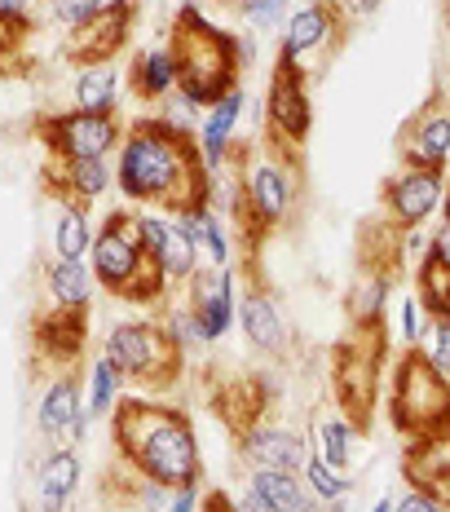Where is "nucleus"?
Here are the masks:
<instances>
[{
	"label": "nucleus",
	"instance_id": "nucleus-11",
	"mask_svg": "<svg viewBox=\"0 0 450 512\" xmlns=\"http://www.w3.org/2000/svg\"><path fill=\"white\" fill-rule=\"evenodd\" d=\"M446 168H420V164H402L398 173L384 181L380 190V204H384V217L389 226L406 234V230H420L433 212H442V199H446Z\"/></svg>",
	"mask_w": 450,
	"mask_h": 512
},
{
	"label": "nucleus",
	"instance_id": "nucleus-40",
	"mask_svg": "<svg viewBox=\"0 0 450 512\" xmlns=\"http://www.w3.org/2000/svg\"><path fill=\"white\" fill-rule=\"evenodd\" d=\"M27 36H31V23H23V18H0V71H9L18 62V53L27 49Z\"/></svg>",
	"mask_w": 450,
	"mask_h": 512
},
{
	"label": "nucleus",
	"instance_id": "nucleus-45",
	"mask_svg": "<svg viewBox=\"0 0 450 512\" xmlns=\"http://www.w3.org/2000/svg\"><path fill=\"white\" fill-rule=\"evenodd\" d=\"M380 5L384 0H336L340 18H371V14H380Z\"/></svg>",
	"mask_w": 450,
	"mask_h": 512
},
{
	"label": "nucleus",
	"instance_id": "nucleus-1",
	"mask_svg": "<svg viewBox=\"0 0 450 512\" xmlns=\"http://www.w3.org/2000/svg\"><path fill=\"white\" fill-rule=\"evenodd\" d=\"M208 181L212 173L203 168L190 128H177L159 115H142L124 128L115 151V186L128 204L181 212L190 204H208Z\"/></svg>",
	"mask_w": 450,
	"mask_h": 512
},
{
	"label": "nucleus",
	"instance_id": "nucleus-21",
	"mask_svg": "<svg viewBox=\"0 0 450 512\" xmlns=\"http://www.w3.org/2000/svg\"><path fill=\"white\" fill-rule=\"evenodd\" d=\"M239 327L261 354H283L287 349V318L274 296L261 292V287L239 296Z\"/></svg>",
	"mask_w": 450,
	"mask_h": 512
},
{
	"label": "nucleus",
	"instance_id": "nucleus-26",
	"mask_svg": "<svg viewBox=\"0 0 450 512\" xmlns=\"http://www.w3.org/2000/svg\"><path fill=\"white\" fill-rule=\"evenodd\" d=\"M248 486L256 495L270 499L274 512H323L314 495H309L300 473H278V468H248Z\"/></svg>",
	"mask_w": 450,
	"mask_h": 512
},
{
	"label": "nucleus",
	"instance_id": "nucleus-6",
	"mask_svg": "<svg viewBox=\"0 0 450 512\" xmlns=\"http://www.w3.org/2000/svg\"><path fill=\"white\" fill-rule=\"evenodd\" d=\"M239 195H243V226L248 230H278L292 221L300 177L292 168V155L274 146H256L239 155Z\"/></svg>",
	"mask_w": 450,
	"mask_h": 512
},
{
	"label": "nucleus",
	"instance_id": "nucleus-8",
	"mask_svg": "<svg viewBox=\"0 0 450 512\" xmlns=\"http://www.w3.org/2000/svg\"><path fill=\"white\" fill-rule=\"evenodd\" d=\"M380 327H353V336L336 345V367H331L336 402L358 429L371 424L375 393H380V358H384V332Z\"/></svg>",
	"mask_w": 450,
	"mask_h": 512
},
{
	"label": "nucleus",
	"instance_id": "nucleus-44",
	"mask_svg": "<svg viewBox=\"0 0 450 512\" xmlns=\"http://www.w3.org/2000/svg\"><path fill=\"white\" fill-rule=\"evenodd\" d=\"M230 504H234V512H274V508H270V499L256 495L252 486H243L239 495H230Z\"/></svg>",
	"mask_w": 450,
	"mask_h": 512
},
{
	"label": "nucleus",
	"instance_id": "nucleus-16",
	"mask_svg": "<svg viewBox=\"0 0 450 512\" xmlns=\"http://www.w3.org/2000/svg\"><path fill=\"white\" fill-rule=\"evenodd\" d=\"M402 146V164H420V168H446L450 164V102L433 98L411 115V124L398 137Z\"/></svg>",
	"mask_w": 450,
	"mask_h": 512
},
{
	"label": "nucleus",
	"instance_id": "nucleus-31",
	"mask_svg": "<svg viewBox=\"0 0 450 512\" xmlns=\"http://www.w3.org/2000/svg\"><path fill=\"white\" fill-rule=\"evenodd\" d=\"M36 340L49 349L53 358H75L84 345V314H67V309H53V318L36 323Z\"/></svg>",
	"mask_w": 450,
	"mask_h": 512
},
{
	"label": "nucleus",
	"instance_id": "nucleus-27",
	"mask_svg": "<svg viewBox=\"0 0 450 512\" xmlns=\"http://www.w3.org/2000/svg\"><path fill=\"white\" fill-rule=\"evenodd\" d=\"M71 102L80 111H102L111 115L120 102V67L115 62H84L71 76Z\"/></svg>",
	"mask_w": 450,
	"mask_h": 512
},
{
	"label": "nucleus",
	"instance_id": "nucleus-36",
	"mask_svg": "<svg viewBox=\"0 0 450 512\" xmlns=\"http://www.w3.org/2000/svg\"><path fill=\"white\" fill-rule=\"evenodd\" d=\"M106 5V0H40V9L36 14L45 18V23H53V27H62L71 36V31H80L84 23H89L93 14Z\"/></svg>",
	"mask_w": 450,
	"mask_h": 512
},
{
	"label": "nucleus",
	"instance_id": "nucleus-18",
	"mask_svg": "<svg viewBox=\"0 0 450 512\" xmlns=\"http://www.w3.org/2000/svg\"><path fill=\"white\" fill-rule=\"evenodd\" d=\"M243 111H248V93H243V84H239V89H230L221 102H212L208 111L199 115L195 142H199V155H203V168H208V173H221V168L230 164L234 128H239Z\"/></svg>",
	"mask_w": 450,
	"mask_h": 512
},
{
	"label": "nucleus",
	"instance_id": "nucleus-10",
	"mask_svg": "<svg viewBox=\"0 0 450 512\" xmlns=\"http://www.w3.org/2000/svg\"><path fill=\"white\" fill-rule=\"evenodd\" d=\"M309 128H314V98H309L305 71L296 62L278 58L270 93H265V146L296 155V146H305Z\"/></svg>",
	"mask_w": 450,
	"mask_h": 512
},
{
	"label": "nucleus",
	"instance_id": "nucleus-48",
	"mask_svg": "<svg viewBox=\"0 0 450 512\" xmlns=\"http://www.w3.org/2000/svg\"><path fill=\"white\" fill-rule=\"evenodd\" d=\"M89 420H93V415H89V411H84V415H80V420H75V424H71V433H67V446H80V442H84V437H89Z\"/></svg>",
	"mask_w": 450,
	"mask_h": 512
},
{
	"label": "nucleus",
	"instance_id": "nucleus-43",
	"mask_svg": "<svg viewBox=\"0 0 450 512\" xmlns=\"http://www.w3.org/2000/svg\"><path fill=\"white\" fill-rule=\"evenodd\" d=\"M203 508V495H199V486H181L168 495V508L164 512H199Z\"/></svg>",
	"mask_w": 450,
	"mask_h": 512
},
{
	"label": "nucleus",
	"instance_id": "nucleus-46",
	"mask_svg": "<svg viewBox=\"0 0 450 512\" xmlns=\"http://www.w3.org/2000/svg\"><path fill=\"white\" fill-rule=\"evenodd\" d=\"M36 9H40V0H0V18H23V23H31Z\"/></svg>",
	"mask_w": 450,
	"mask_h": 512
},
{
	"label": "nucleus",
	"instance_id": "nucleus-38",
	"mask_svg": "<svg viewBox=\"0 0 450 512\" xmlns=\"http://www.w3.org/2000/svg\"><path fill=\"white\" fill-rule=\"evenodd\" d=\"M239 18L252 31H274L287 18V0H239Z\"/></svg>",
	"mask_w": 450,
	"mask_h": 512
},
{
	"label": "nucleus",
	"instance_id": "nucleus-47",
	"mask_svg": "<svg viewBox=\"0 0 450 512\" xmlns=\"http://www.w3.org/2000/svg\"><path fill=\"white\" fill-rule=\"evenodd\" d=\"M199 512H234V504H230V495H225V490H212V495H203Z\"/></svg>",
	"mask_w": 450,
	"mask_h": 512
},
{
	"label": "nucleus",
	"instance_id": "nucleus-5",
	"mask_svg": "<svg viewBox=\"0 0 450 512\" xmlns=\"http://www.w3.org/2000/svg\"><path fill=\"white\" fill-rule=\"evenodd\" d=\"M389 415L393 429L406 433L411 442L450 433V380L437 376L420 349H402L398 367H393Z\"/></svg>",
	"mask_w": 450,
	"mask_h": 512
},
{
	"label": "nucleus",
	"instance_id": "nucleus-19",
	"mask_svg": "<svg viewBox=\"0 0 450 512\" xmlns=\"http://www.w3.org/2000/svg\"><path fill=\"white\" fill-rule=\"evenodd\" d=\"M80 451L75 446H53L36 464V512H71V495L80 486Z\"/></svg>",
	"mask_w": 450,
	"mask_h": 512
},
{
	"label": "nucleus",
	"instance_id": "nucleus-29",
	"mask_svg": "<svg viewBox=\"0 0 450 512\" xmlns=\"http://www.w3.org/2000/svg\"><path fill=\"white\" fill-rule=\"evenodd\" d=\"M93 234H98V226H93L89 208H84V204H71V199H62L58 226H53V252H58L62 261H89Z\"/></svg>",
	"mask_w": 450,
	"mask_h": 512
},
{
	"label": "nucleus",
	"instance_id": "nucleus-22",
	"mask_svg": "<svg viewBox=\"0 0 450 512\" xmlns=\"http://www.w3.org/2000/svg\"><path fill=\"white\" fill-rule=\"evenodd\" d=\"M53 195L71 199V204H98L106 190L115 186V164L111 159H71V164H58L49 173Z\"/></svg>",
	"mask_w": 450,
	"mask_h": 512
},
{
	"label": "nucleus",
	"instance_id": "nucleus-49",
	"mask_svg": "<svg viewBox=\"0 0 450 512\" xmlns=\"http://www.w3.org/2000/svg\"><path fill=\"white\" fill-rule=\"evenodd\" d=\"M371 512H393V495H384V499H375V508Z\"/></svg>",
	"mask_w": 450,
	"mask_h": 512
},
{
	"label": "nucleus",
	"instance_id": "nucleus-37",
	"mask_svg": "<svg viewBox=\"0 0 450 512\" xmlns=\"http://www.w3.org/2000/svg\"><path fill=\"white\" fill-rule=\"evenodd\" d=\"M420 354L433 362L437 376L450 380V318H428V332L420 340Z\"/></svg>",
	"mask_w": 450,
	"mask_h": 512
},
{
	"label": "nucleus",
	"instance_id": "nucleus-33",
	"mask_svg": "<svg viewBox=\"0 0 450 512\" xmlns=\"http://www.w3.org/2000/svg\"><path fill=\"white\" fill-rule=\"evenodd\" d=\"M415 296H420L428 318H450V265L437 256H424L415 270Z\"/></svg>",
	"mask_w": 450,
	"mask_h": 512
},
{
	"label": "nucleus",
	"instance_id": "nucleus-24",
	"mask_svg": "<svg viewBox=\"0 0 450 512\" xmlns=\"http://www.w3.org/2000/svg\"><path fill=\"white\" fill-rule=\"evenodd\" d=\"M128 84L142 102H164L168 93L177 89V53L173 45H150V49H137L133 53V67H128Z\"/></svg>",
	"mask_w": 450,
	"mask_h": 512
},
{
	"label": "nucleus",
	"instance_id": "nucleus-20",
	"mask_svg": "<svg viewBox=\"0 0 450 512\" xmlns=\"http://www.w3.org/2000/svg\"><path fill=\"white\" fill-rule=\"evenodd\" d=\"M406 482L424 495H433L442 508H450V433L442 437H420L406 451Z\"/></svg>",
	"mask_w": 450,
	"mask_h": 512
},
{
	"label": "nucleus",
	"instance_id": "nucleus-9",
	"mask_svg": "<svg viewBox=\"0 0 450 512\" xmlns=\"http://www.w3.org/2000/svg\"><path fill=\"white\" fill-rule=\"evenodd\" d=\"M36 137L58 164H71V159H111L120 151L124 124L115 111L102 115V111L71 106V111H58V115H40Z\"/></svg>",
	"mask_w": 450,
	"mask_h": 512
},
{
	"label": "nucleus",
	"instance_id": "nucleus-4",
	"mask_svg": "<svg viewBox=\"0 0 450 512\" xmlns=\"http://www.w3.org/2000/svg\"><path fill=\"white\" fill-rule=\"evenodd\" d=\"M89 265L98 274V287H106L111 296H124V301H137V305H155L168 287L164 270L146 252L137 212H128V208H115L98 226L93 248H89Z\"/></svg>",
	"mask_w": 450,
	"mask_h": 512
},
{
	"label": "nucleus",
	"instance_id": "nucleus-12",
	"mask_svg": "<svg viewBox=\"0 0 450 512\" xmlns=\"http://www.w3.org/2000/svg\"><path fill=\"white\" fill-rule=\"evenodd\" d=\"M133 23H137V0H106L80 31H71L62 53H67V62H75V67H84V62H111L128 45Z\"/></svg>",
	"mask_w": 450,
	"mask_h": 512
},
{
	"label": "nucleus",
	"instance_id": "nucleus-17",
	"mask_svg": "<svg viewBox=\"0 0 450 512\" xmlns=\"http://www.w3.org/2000/svg\"><path fill=\"white\" fill-rule=\"evenodd\" d=\"M239 455L248 468H278V473H300L305 468V437L283 429V424H248L239 433Z\"/></svg>",
	"mask_w": 450,
	"mask_h": 512
},
{
	"label": "nucleus",
	"instance_id": "nucleus-7",
	"mask_svg": "<svg viewBox=\"0 0 450 512\" xmlns=\"http://www.w3.org/2000/svg\"><path fill=\"white\" fill-rule=\"evenodd\" d=\"M102 358H111L115 367H120L124 380L168 389V384L177 380L186 349L173 340L168 323H146V318H133V323H115L111 332H106Z\"/></svg>",
	"mask_w": 450,
	"mask_h": 512
},
{
	"label": "nucleus",
	"instance_id": "nucleus-35",
	"mask_svg": "<svg viewBox=\"0 0 450 512\" xmlns=\"http://www.w3.org/2000/svg\"><path fill=\"white\" fill-rule=\"evenodd\" d=\"M195 212H199V252L208 256L212 265H230L234 243H230V230H225L221 212H212L208 204H195Z\"/></svg>",
	"mask_w": 450,
	"mask_h": 512
},
{
	"label": "nucleus",
	"instance_id": "nucleus-13",
	"mask_svg": "<svg viewBox=\"0 0 450 512\" xmlns=\"http://www.w3.org/2000/svg\"><path fill=\"white\" fill-rule=\"evenodd\" d=\"M186 305L195 309V318L203 323V336H208V345H217L225 340L234 323H239V292H234V270L230 265H208V270L190 274L186 283Z\"/></svg>",
	"mask_w": 450,
	"mask_h": 512
},
{
	"label": "nucleus",
	"instance_id": "nucleus-50",
	"mask_svg": "<svg viewBox=\"0 0 450 512\" xmlns=\"http://www.w3.org/2000/svg\"><path fill=\"white\" fill-rule=\"evenodd\" d=\"M323 512H353V508L345 504V499H336V504H323Z\"/></svg>",
	"mask_w": 450,
	"mask_h": 512
},
{
	"label": "nucleus",
	"instance_id": "nucleus-32",
	"mask_svg": "<svg viewBox=\"0 0 450 512\" xmlns=\"http://www.w3.org/2000/svg\"><path fill=\"white\" fill-rule=\"evenodd\" d=\"M124 376H120V367H115L111 358H93V367H89V393H84V411L89 415H111L115 407H120V398H124Z\"/></svg>",
	"mask_w": 450,
	"mask_h": 512
},
{
	"label": "nucleus",
	"instance_id": "nucleus-25",
	"mask_svg": "<svg viewBox=\"0 0 450 512\" xmlns=\"http://www.w3.org/2000/svg\"><path fill=\"white\" fill-rule=\"evenodd\" d=\"M45 287L53 309H67V314H89L93 296H98V274L89 261H53L45 270Z\"/></svg>",
	"mask_w": 450,
	"mask_h": 512
},
{
	"label": "nucleus",
	"instance_id": "nucleus-2",
	"mask_svg": "<svg viewBox=\"0 0 450 512\" xmlns=\"http://www.w3.org/2000/svg\"><path fill=\"white\" fill-rule=\"evenodd\" d=\"M115 415V451L142 482L164 490L199 486L203 455L190 415L159 398H120Z\"/></svg>",
	"mask_w": 450,
	"mask_h": 512
},
{
	"label": "nucleus",
	"instance_id": "nucleus-14",
	"mask_svg": "<svg viewBox=\"0 0 450 512\" xmlns=\"http://www.w3.org/2000/svg\"><path fill=\"white\" fill-rule=\"evenodd\" d=\"M340 23H345V18H340L336 0H305V5L287 9L278 58L296 62V67L305 71V62H309V58H318V53H327L331 45H336Z\"/></svg>",
	"mask_w": 450,
	"mask_h": 512
},
{
	"label": "nucleus",
	"instance_id": "nucleus-39",
	"mask_svg": "<svg viewBox=\"0 0 450 512\" xmlns=\"http://www.w3.org/2000/svg\"><path fill=\"white\" fill-rule=\"evenodd\" d=\"M428 332V314H424V305H420V296H402V314H398V336H402V345L406 349H420V340Z\"/></svg>",
	"mask_w": 450,
	"mask_h": 512
},
{
	"label": "nucleus",
	"instance_id": "nucleus-28",
	"mask_svg": "<svg viewBox=\"0 0 450 512\" xmlns=\"http://www.w3.org/2000/svg\"><path fill=\"white\" fill-rule=\"evenodd\" d=\"M389 292H393V279L384 270L367 265L358 283L349 287V323L353 327H380L384 323V309H389Z\"/></svg>",
	"mask_w": 450,
	"mask_h": 512
},
{
	"label": "nucleus",
	"instance_id": "nucleus-41",
	"mask_svg": "<svg viewBox=\"0 0 450 512\" xmlns=\"http://www.w3.org/2000/svg\"><path fill=\"white\" fill-rule=\"evenodd\" d=\"M393 512H450V508H442L433 495H424V490L411 486L402 499H393Z\"/></svg>",
	"mask_w": 450,
	"mask_h": 512
},
{
	"label": "nucleus",
	"instance_id": "nucleus-42",
	"mask_svg": "<svg viewBox=\"0 0 450 512\" xmlns=\"http://www.w3.org/2000/svg\"><path fill=\"white\" fill-rule=\"evenodd\" d=\"M428 256H437L442 265H450V217H442L437 230L428 234Z\"/></svg>",
	"mask_w": 450,
	"mask_h": 512
},
{
	"label": "nucleus",
	"instance_id": "nucleus-34",
	"mask_svg": "<svg viewBox=\"0 0 450 512\" xmlns=\"http://www.w3.org/2000/svg\"><path fill=\"white\" fill-rule=\"evenodd\" d=\"M300 477H305V486H309V495L318 499V504H336V499H349V490L353 482L340 468H331L323 455H305V468H300Z\"/></svg>",
	"mask_w": 450,
	"mask_h": 512
},
{
	"label": "nucleus",
	"instance_id": "nucleus-15",
	"mask_svg": "<svg viewBox=\"0 0 450 512\" xmlns=\"http://www.w3.org/2000/svg\"><path fill=\"white\" fill-rule=\"evenodd\" d=\"M137 226H142V239H146V252L155 256V265L164 270L168 283H186L190 274L199 270L203 256L186 243V234L177 230V217L164 208H142L137 212Z\"/></svg>",
	"mask_w": 450,
	"mask_h": 512
},
{
	"label": "nucleus",
	"instance_id": "nucleus-23",
	"mask_svg": "<svg viewBox=\"0 0 450 512\" xmlns=\"http://www.w3.org/2000/svg\"><path fill=\"white\" fill-rule=\"evenodd\" d=\"M84 415V389L75 376H58L45 384L36 402V429L49 437V442H67L71 424Z\"/></svg>",
	"mask_w": 450,
	"mask_h": 512
},
{
	"label": "nucleus",
	"instance_id": "nucleus-3",
	"mask_svg": "<svg viewBox=\"0 0 450 512\" xmlns=\"http://www.w3.org/2000/svg\"><path fill=\"white\" fill-rule=\"evenodd\" d=\"M168 45L177 53V93H186L199 111H208V106L221 102L230 89H239V71H243L239 36L217 27L203 9H195V5L181 9L173 18Z\"/></svg>",
	"mask_w": 450,
	"mask_h": 512
},
{
	"label": "nucleus",
	"instance_id": "nucleus-30",
	"mask_svg": "<svg viewBox=\"0 0 450 512\" xmlns=\"http://www.w3.org/2000/svg\"><path fill=\"white\" fill-rule=\"evenodd\" d=\"M353 433H358V424H353L345 411L318 415V424H314V451L323 455L331 468H340V473H345L349 460H353Z\"/></svg>",
	"mask_w": 450,
	"mask_h": 512
}]
</instances>
